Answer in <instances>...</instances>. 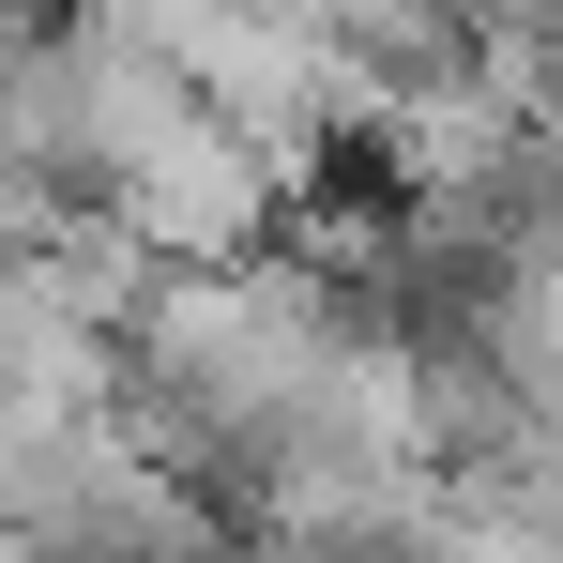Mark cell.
<instances>
[{"instance_id":"1","label":"cell","mask_w":563,"mask_h":563,"mask_svg":"<svg viewBox=\"0 0 563 563\" xmlns=\"http://www.w3.org/2000/svg\"><path fill=\"white\" fill-rule=\"evenodd\" d=\"M92 198L137 229V260H244V244L275 229V198H289V184H275V168H260V153H244V137L184 92V107H168V122H153V137H137Z\"/></svg>"},{"instance_id":"2","label":"cell","mask_w":563,"mask_h":563,"mask_svg":"<svg viewBox=\"0 0 563 563\" xmlns=\"http://www.w3.org/2000/svg\"><path fill=\"white\" fill-rule=\"evenodd\" d=\"M0 563H62V549H46V533H31V518H15V503H0Z\"/></svg>"}]
</instances>
